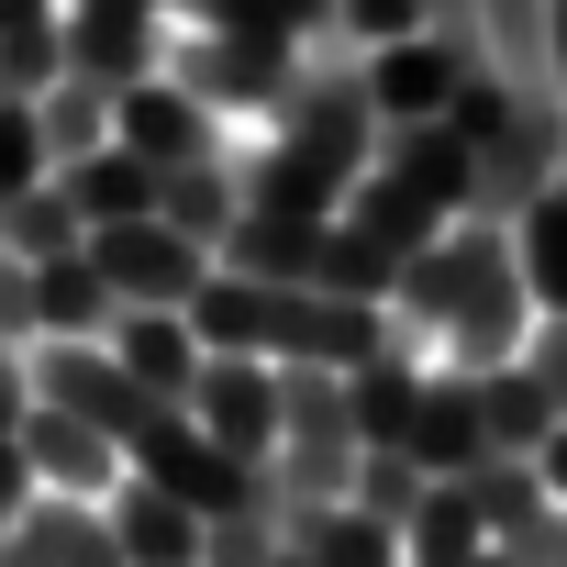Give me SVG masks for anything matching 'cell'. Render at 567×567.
I'll list each match as a JSON object with an SVG mask.
<instances>
[{"label":"cell","instance_id":"obj_1","mask_svg":"<svg viewBox=\"0 0 567 567\" xmlns=\"http://www.w3.org/2000/svg\"><path fill=\"white\" fill-rule=\"evenodd\" d=\"M390 334L423 346L445 334L456 379H489L534 346V290H523V267H512V234L501 223H445L412 267H401V290H390Z\"/></svg>","mask_w":567,"mask_h":567},{"label":"cell","instance_id":"obj_2","mask_svg":"<svg viewBox=\"0 0 567 567\" xmlns=\"http://www.w3.org/2000/svg\"><path fill=\"white\" fill-rule=\"evenodd\" d=\"M123 467H134L145 489H167L178 512H200V523H234V512H256V523L278 534V478H267V467H245V456H223V445H212L189 412H167V423H156V434H145Z\"/></svg>","mask_w":567,"mask_h":567},{"label":"cell","instance_id":"obj_3","mask_svg":"<svg viewBox=\"0 0 567 567\" xmlns=\"http://www.w3.org/2000/svg\"><path fill=\"white\" fill-rule=\"evenodd\" d=\"M23 379H34V401H45V412L90 423V434H101V445H123V456L167 423V401H145V390L112 368V346H23Z\"/></svg>","mask_w":567,"mask_h":567},{"label":"cell","instance_id":"obj_4","mask_svg":"<svg viewBox=\"0 0 567 567\" xmlns=\"http://www.w3.org/2000/svg\"><path fill=\"white\" fill-rule=\"evenodd\" d=\"M301 45H267V34H167V90H189L200 112H278Z\"/></svg>","mask_w":567,"mask_h":567},{"label":"cell","instance_id":"obj_5","mask_svg":"<svg viewBox=\"0 0 567 567\" xmlns=\"http://www.w3.org/2000/svg\"><path fill=\"white\" fill-rule=\"evenodd\" d=\"M90 267H101V290H112L123 312H189V290L212 278V256H200L189 234H167L156 212H145V223H101V234H90Z\"/></svg>","mask_w":567,"mask_h":567},{"label":"cell","instance_id":"obj_6","mask_svg":"<svg viewBox=\"0 0 567 567\" xmlns=\"http://www.w3.org/2000/svg\"><path fill=\"white\" fill-rule=\"evenodd\" d=\"M178 412H189L223 456H245V467L278 456V368H267V357H200V379H189Z\"/></svg>","mask_w":567,"mask_h":567},{"label":"cell","instance_id":"obj_7","mask_svg":"<svg viewBox=\"0 0 567 567\" xmlns=\"http://www.w3.org/2000/svg\"><path fill=\"white\" fill-rule=\"evenodd\" d=\"M357 68H368V112H379V134H390V123H445V101L478 79V56L445 45V34H401V45H379V56H357Z\"/></svg>","mask_w":567,"mask_h":567},{"label":"cell","instance_id":"obj_8","mask_svg":"<svg viewBox=\"0 0 567 567\" xmlns=\"http://www.w3.org/2000/svg\"><path fill=\"white\" fill-rule=\"evenodd\" d=\"M112 145L145 156V167H212V156H234V145H223V112H200V101L167 90V79H145V90L112 101Z\"/></svg>","mask_w":567,"mask_h":567},{"label":"cell","instance_id":"obj_9","mask_svg":"<svg viewBox=\"0 0 567 567\" xmlns=\"http://www.w3.org/2000/svg\"><path fill=\"white\" fill-rule=\"evenodd\" d=\"M12 445H23V467H34L45 501H112V489H123V445H101L90 423H68V412H45V401L23 412Z\"/></svg>","mask_w":567,"mask_h":567},{"label":"cell","instance_id":"obj_10","mask_svg":"<svg viewBox=\"0 0 567 567\" xmlns=\"http://www.w3.org/2000/svg\"><path fill=\"white\" fill-rule=\"evenodd\" d=\"M368 167H390V178H401L412 200H434L445 223H467V212H478V156H467L445 123H390Z\"/></svg>","mask_w":567,"mask_h":567},{"label":"cell","instance_id":"obj_11","mask_svg":"<svg viewBox=\"0 0 567 567\" xmlns=\"http://www.w3.org/2000/svg\"><path fill=\"white\" fill-rule=\"evenodd\" d=\"M223 278H256V290H312L323 267V223H290V212H234V234L212 245Z\"/></svg>","mask_w":567,"mask_h":567},{"label":"cell","instance_id":"obj_12","mask_svg":"<svg viewBox=\"0 0 567 567\" xmlns=\"http://www.w3.org/2000/svg\"><path fill=\"white\" fill-rule=\"evenodd\" d=\"M334 234H346V245H368L379 267H412V256H423V245L445 234V212H434V200H412V189H401L390 167H368V178L346 189V212H334Z\"/></svg>","mask_w":567,"mask_h":567},{"label":"cell","instance_id":"obj_13","mask_svg":"<svg viewBox=\"0 0 567 567\" xmlns=\"http://www.w3.org/2000/svg\"><path fill=\"white\" fill-rule=\"evenodd\" d=\"M346 412H357V445L368 456H401L412 445V412H423V346H379L368 368H346Z\"/></svg>","mask_w":567,"mask_h":567},{"label":"cell","instance_id":"obj_14","mask_svg":"<svg viewBox=\"0 0 567 567\" xmlns=\"http://www.w3.org/2000/svg\"><path fill=\"white\" fill-rule=\"evenodd\" d=\"M167 68V34L156 23H134V12H68V79H90V90H145Z\"/></svg>","mask_w":567,"mask_h":567},{"label":"cell","instance_id":"obj_15","mask_svg":"<svg viewBox=\"0 0 567 567\" xmlns=\"http://www.w3.org/2000/svg\"><path fill=\"white\" fill-rule=\"evenodd\" d=\"M101 346H112V368H123L145 401H167V412H178V401H189V379H200V334H189L178 312H123Z\"/></svg>","mask_w":567,"mask_h":567},{"label":"cell","instance_id":"obj_16","mask_svg":"<svg viewBox=\"0 0 567 567\" xmlns=\"http://www.w3.org/2000/svg\"><path fill=\"white\" fill-rule=\"evenodd\" d=\"M101 523H112L123 567H200V512H178V501H167V489H145L134 467H123V489L101 501Z\"/></svg>","mask_w":567,"mask_h":567},{"label":"cell","instance_id":"obj_17","mask_svg":"<svg viewBox=\"0 0 567 567\" xmlns=\"http://www.w3.org/2000/svg\"><path fill=\"white\" fill-rule=\"evenodd\" d=\"M423 478H467L489 456V423H478V379H423V412H412V445H401Z\"/></svg>","mask_w":567,"mask_h":567},{"label":"cell","instance_id":"obj_18","mask_svg":"<svg viewBox=\"0 0 567 567\" xmlns=\"http://www.w3.org/2000/svg\"><path fill=\"white\" fill-rule=\"evenodd\" d=\"M112 323H123V301L101 290L90 245H79V256H56V267H34V346H101Z\"/></svg>","mask_w":567,"mask_h":567},{"label":"cell","instance_id":"obj_19","mask_svg":"<svg viewBox=\"0 0 567 567\" xmlns=\"http://www.w3.org/2000/svg\"><path fill=\"white\" fill-rule=\"evenodd\" d=\"M234 212H245V178H234V156H212V167H156V223H167V234H189L200 256L234 234Z\"/></svg>","mask_w":567,"mask_h":567},{"label":"cell","instance_id":"obj_20","mask_svg":"<svg viewBox=\"0 0 567 567\" xmlns=\"http://www.w3.org/2000/svg\"><path fill=\"white\" fill-rule=\"evenodd\" d=\"M456 489H467V512H478V534H489V545H512V534L556 523V489H545V467H534V456H478Z\"/></svg>","mask_w":567,"mask_h":567},{"label":"cell","instance_id":"obj_21","mask_svg":"<svg viewBox=\"0 0 567 567\" xmlns=\"http://www.w3.org/2000/svg\"><path fill=\"white\" fill-rule=\"evenodd\" d=\"M56 189H68V212L101 234V223H145L156 212V167L145 156H123V145H101V156H79V167H56Z\"/></svg>","mask_w":567,"mask_h":567},{"label":"cell","instance_id":"obj_22","mask_svg":"<svg viewBox=\"0 0 567 567\" xmlns=\"http://www.w3.org/2000/svg\"><path fill=\"white\" fill-rule=\"evenodd\" d=\"M478 423H489V456H545L556 401H545V379L512 357V368H489V379H478Z\"/></svg>","mask_w":567,"mask_h":567},{"label":"cell","instance_id":"obj_23","mask_svg":"<svg viewBox=\"0 0 567 567\" xmlns=\"http://www.w3.org/2000/svg\"><path fill=\"white\" fill-rule=\"evenodd\" d=\"M12 534H23V556H34V567H123V545H112L101 501H34Z\"/></svg>","mask_w":567,"mask_h":567},{"label":"cell","instance_id":"obj_24","mask_svg":"<svg viewBox=\"0 0 567 567\" xmlns=\"http://www.w3.org/2000/svg\"><path fill=\"white\" fill-rule=\"evenodd\" d=\"M489 534H478V512H467V489L456 478H434L423 501H412V523H401V567H467Z\"/></svg>","mask_w":567,"mask_h":567},{"label":"cell","instance_id":"obj_25","mask_svg":"<svg viewBox=\"0 0 567 567\" xmlns=\"http://www.w3.org/2000/svg\"><path fill=\"white\" fill-rule=\"evenodd\" d=\"M34 134H45V167H79V156H101V145H112V90H90V79H56V90L34 101Z\"/></svg>","mask_w":567,"mask_h":567},{"label":"cell","instance_id":"obj_26","mask_svg":"<svg viewBox=\"0 0 567 567\" xmlns=\"http://www.w3.org/2000/svg\"><path fill=\"white\" fill-rule=\"evenodd\" d=\"M90 245V223L68 212V189L45 178V189H23L12 212H0V256H23V267H56V256H79Z\"/></svg>","mask_w":567,"mask_h":567},{"label":"cell","instance_id":"obj_27","mask_svg":"<svg viewBox=\"0 0 567 567\" xmlns=\"http://www.w3.org/2000/svg\"><path fill=\"white\" fill-rule=\"evenodd\" d=\"M301 556H323V567H401V534L390 523H368L357 501H323V512H301V534H290Z\"/></svg>","mask_w":567,"mask_h":567},{"label":"cell","instance_id":"obj_28","mask_svg":"<svg viewBox=\"0 0 567 567\" xmlns=\"http://www.w3.org/2000/svg\"><path fill=\"white\" fill-rule=\"evenodd\" d=\"M423 489H434V478H423L412 456H357V478H346V501H357L368 523H390V534L412 523V501H423Z\"/></svg>","mask_w":567,"mask_h":567},{"label":"cell","instance_id":"obj_29","mask_svg":"<svg viewBox=\"0 0 567 567\" xmlns=\"http://www.w3.org/2000/svg\"><path fill=\"white\" fill-rule=\"evenodd\" d=\"M45 134H34V101H0V212H12L23 189H45Z\"/></svg>","mask_w":567,"mask_h":567},{"label":"cell","instance_id":"obj_30","mask_svg":"<svg viewBox=\"0 0 567 567\" xmlns=\"http://www.w3.org/2000/svg\"><path fill=\"white\" fill-rule=\"evenodd\" d=\"M401 34H423V0H334V45L346 56H379Z\"/></svg>","mask_w":567,"mask_h":567},{"label":"cell","instance_id":"obj_31","mask_svg":"<svg viewBox=\"0 0 567 567\" xmlns=\"http://www.w3.org/2000/svg\"><path fill=\"white\" fill-rule=\"evenodd\" d=\"M278 556V534L256 523V512H234V523H200V567H267Z\"/></svg>","mask_w":567,"mask_h":567},{"label":"cell","instance_id":"obj_32","mask_svg":"<svg viewBox=\"0 0 567 567\" xmlns=\"http://www.w3.org/2000/svg\"><path fill=\"white\" fill-rule=\"evenodd\" d=\"M0 346H12V357L34 346V267L23 256H0Z\"/></svg>","mask_w":567,"mask_h":567},{"label":"cell","instance_id":"obj_33","mask_svg":"<svg viewBox=\"0 0 567 567\" xmlns=\"http://www.w3.org/2000/svg\"><path fill=\"white\" fill-rule=\"evenodd\" d=\"M523 368L545 379V401H556V423H567V323H534V346H523Z\"/></svg>","mask_w":567,"mask_h":567},{"label":"cell","instance_id":"obj_34","mask_svg":"<svg viewBox=\"0 0 567 567\" xmlns=\"http://www.w3.org/2000/svg\"><path fill=\"white\" fill-rule=\"evenodd\" d=\"M34 501H45V489H34V467H23V445L0 434V534H12V523H23Z\"/></svg>","mask_w":567,"mask_h":567},{"label":"cell","instance_id":"obj_35","mask_svg":"<svg viewBox=\"0 0 567 567\" xmlns=\"http://www.w3.org/2000/svg\"><path fill=\"white\" fill-rule=\"evenodd\" d=\"M23 412H34V379H23L12 346H0V434H23Z\"/></svg>","mask_w":567,"mask_h":567},{"label":"cell","instance_id":"obj_36","mask_svg":"<svg viewBox=\"0 0 567 567\" xmlns=\"http://www.w3.org/2000/svg\"><path fill=\"white\" fill-rule=\"evenodd\" d=\"M545 45H556V123H567V0H545ZM556 189H567V156H556Z\"/></svg>","mask_w":567,"mask_h":567},{"label":"cell","instance_id":"obj_37","mask_svg":"<svg viewBox=\"0 0 567 567\" xmlns=\"http://www.w3.org/2000/svg\"><path fill=\"white\" fill-rule=\"evenodd\" d=\"M68 12H134V23H156V12H178V0H68Z\"/></svg>","mask_w":567,"mask_h":567},{"label":"cell","instance_id":"obj_38","mask_svg":"<svg viewBox=\"0 0 567 567\" xmlns=\"http://www.w3.org/2000/svg\"><path fill=\"white\" fill-rule=\"evenodd\" d=\"M267 567H323V556H301V545H278V556H267Z\"/></svg>","mask_w":567,"mask_h":567},{"label":"cell","instance_id":"obj_39","mask_svg":"<svg viewBox=\"0 0 567 567\" xmlns=\"http://www.w3.org/2000/svg\"><path fill=\"white\" fill-rule=\"evenodd\" d=\"M467 567H512V556H501V545H478V556H467Z\"/></svg>","mask_w":567,"mask_h":567},{"label":"cell","instance_id":"obj_40","mask_svg":"<svg viewBox=\"0 0 567 567\" xmlns=\"http://www.w3.org/2000/svg\"><path fill=\"white\" fill-rule=\"evenodd\" d=\"M556 567H567V512H556Z\"/></svg>","mask_w":567,"mask_h":567},{"label":"cell","instance_id":"obj_41","mask_svg":"<svg viewBox=\"0 0 567 567\" xmlns=\"http://www.w3.org/2000/svg\"><path fill=\"white\" fill-rule=\"evenodd\" d=\"M0 101H12V90H0Z\"/></svg>","mask_w":567,"mask_h":567}]
</instances>
